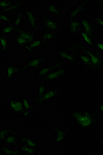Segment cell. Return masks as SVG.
I'll list each match as a JSON object with an SVG mask.
<instances>
[{"label": "cell", "instance_id": "obj_1", "mask_svg": "<svg viewBox=\"0 0 103 155\" xmlns=\"http://www.w3.org/2000/svg\"><path fill=\"white\" fill-rule=\"evenodd\" d=\"M73 116L78 123L82 127H89L93 123L94 119L91 114L76 112L73 113Z\"/></svg>", "mask_w": 103, "mask_h": 155}, {"label": "cell", "instance_id": "obj_2", "mask_svg": "<svg viewBox=\"0 0 103 155\" xmlns=\"http://www.w3.org/2000/svg\"><path fill=\"white\" fill-rule=\"evenodd\" d=\"M73 48L76 49L83 51L85 54H88L91 58V62H92L94 67L97 68L99 69L102 68V59L99 54H94V52H92L91 51L83 47L75 46Z\"/></svg>", "mask_w": 103, "mask_h": 155}, {"label": "cell", "instance_id": "obj_3", "mask_svg": "<svg viewBox=\"0 0 103 155\" xmlns=\"http://www.w3.org/2000/svg\"><path fill=\"white\" fill-rule=\"evenodd\" d=\"M41 21L44 24L45 30H56L58 29V21L50 17L43 16L41 18Z\"/></svg>", "mask_w": 103, "mask_h": 155}, {"label": "cell", "instance_id": "obj_4", "mask_svg": "<svg viewBox=\"0 0 103 155\" xmlns=\"http://www.w3.org/2000/svg\"><path fill=\"white\" fill-rule=\"evenodd\" d=\"M44 57H41L34 58L28 62L24 67L20 70V72L24 71L30 67L35 69H39L40 67L41 63L44 60Z\"/></svg>", "mask_w": 103, "mask_h": 155}, {"label": "cell", "instance_id": "obj_5", "mask_svg": "<svg viewBox=\"0 0 103 155\" xmlns=\"http://www.w3.org/2000/svg\"><path fill=\"white\" fill-rule=\"evenodd\" d=\"M25 17L30 27L35 31L40 32V29L36 22V18L33 12L28 10L26 12Z\"/></svg>", "mask_w": 103, "mask_h": 155}, {"label": "cell", "instance_id": "obj_6", "mask_svg": "<svg viewBox=\"0 0 103 155\" xmlns=\"http://www.w3.org/2000/svg\"><path fill=\"white\" fill-rule=\"evenodd\" d=\"M20 67L18 66H15L13 64H10L7 67L6 77L4 79L5 82H8L12 79L14 75L19 70Z\"/></svg>", "mask_w": 103, "mask_h": 155}, {"label": "cell", "instance_id": "obj_7", "mask_svg": "<svg viewBox=\"0 0 103 155\" xmlns=\"http://www.w3.org/2000/svg\"><path fill=\"white\" fill-rule=\"evenodd\" d=\"M58 94V91L55 90H50L45 93L43 94L39 98L36 99V101L37 104L39 105L43 104L45 101L54 97Z\"/></svg>", "mask_w": 103, "mask_h": 155}, {"label": "cell", "instance_id": "obj_8", "mask_svg": "<svg viewBox=\"0 0 103 155\" xmlns=\"http://www.w3.org/2000/svg\"><path fill=\"white\" fill-rule=\"evenodd\" d=\"M64 63V62L63 61H61L60 63H57L55 65L50 66V67H47L41 69L38 73L36 75V78H40L45 76V75H46L51 71L61 67L63 65Z\"/></svg>", "mask_w": 103, "mask_h": 155}, {"label": "cell", "instance_id": "obj_9", "mask_svg": "<svg viewBox=\"0 0 103 155\" xmlns=\"http://www.w3.org/2000/svg\"><path fill=\"white\" fill-rule=\"evenodd\" d=\"M9 107L19 113H24V109L22 102L16 100H11L9 102Z\"/></svg>", "mask_w": 103, "mask_h": 155}, {"label": "cell", "instance_id": "obj_10", "mask_svg": "<svg viewBox=\"0 0 103 155\" xmlns=\"http://www.w3.org/2000/svg\"><path fill=\"white\" fill-rule=\"evenodd\" d=\"M19 36L27 41L29 44L31 43L34 39V33L26 29H21L19 31Z\"/></svg>", "mask_w": 103, "mask_h": 155}, {"label": "cell", "instance_id": "obj_11", "mask_svg": "<svg viewBox=\"0 0 103 155\" xmlns=\"http://www.w3.org/2000/svg\"><path fill=\"white\" fill-rule=\"evenodd\" d=\"M64 70L62 69L57 70L56 71L50 73L45 75V79L47 80H54L64 74Z\"/></svg>", "mask_w": 103, "mask_h": 155}, {"label": "cell", "instance_id": "obj_12", "mask_svg": "<svg viewBox=\"0 0 103 155\" xmlns=\"http://www.w3.org/2000/svg\"><path fill=\"white\" fill-rule=\"evenodd\" d=\"M56 33L54 32H44L43 33L42 39V46H43L47 41H50L52 39H57Z\"/></svg>", "mask_w": 103, "mask_h": 155}, {"label": "cell", "instance_id": "obj_13", "mask_svg": "<svg viewBox=\"0 0 103 155\" xmlns=\"http://www.w3.org/2000/svg\"><path fill=\"white\" fill-rule=\"evenodd\" d=\"M41 40H37L28 44L27 46H25V48L30 52H33L35 50L40 48L41 47Z\"/></svg>", "mask_w": 103, "mask_h": 155}, {"label": "cell", "instance_id": "obj_14", "mask_svg": "<svg viewBox=\"0 0 103 155\" xmlns=\"http://www.w3.org/2000/svg\"><path fill=\"white\" fill-rule=\"evenodd\" d=\"M69 28L72 34L76 35V33L81 30V26L79 21L76 20L70 23L69 25Z\"/></svg>", "mask_w": 103, "mask_h": 155}, {"label": "cell", "instance_id": "obj_15", "mask_svg": "<svg viewBox=\"0 0 103 155\" xmlns=\"http://www.w3.org/2000/svg\"><path fill=\"white\" fill-rule=\"evenodd\" d=\"M46 9L48 12L56 14L61 18H64V17H66V15L62 14V13L58 10V8L53 5H47L46 7Z\"/></svg>", "mask_w": 103, "mask_h": 155}, {"label": "cell", "instance_id": "obj_16", "mask_svg": "<svg viewBox=\"0 0 103 155\" xmlns=\"http://www.w3.org/2000/svg\"><path fill=\"white\" fill-rule=\"evenodd\" d=\"M82 23L84 26L85 33H86L90 38H92L93 36V30L90 24L86 20H82Z\"/></svg>", "mask_w": 103, "mask_h": 155}, {"label": "cell", "instance_id": "obj_17", "mask_svg": "<svg viewBox=\"0 0 103 155\" xmlns=\"http://www.w3.org/2000/svg\"><path fill=\"white\" fill-rule=\"evenodd\" d=\"M88 1H82L80 3V4L78 5V7L75 9V10H73V12H71L69 15V17L70 18H73L74 17H76L78 13L79 12L83 11L84 9V7L85 6V5L87 3Z\"/></svg>", "mask_w": 103, "mask_h": 155}, {"label": "cell", "instance_id": "obj_18", "mask_svg": "<svg viewBox=\"0 0 103 155\" xmlns=\"http://www.w3.org/2000/svg\"><path fill=\"white\" fill-rule=\"evenodd\" d=\"M21 141L22 143L24 144V145L33 147L35 149H37V143L27 137L24 136L22 137Z\"/></svg>", "mask_w": 103, "mask_h": 155}, {"label": "cell", "instance_id": "obj_19", "mask_svg": "<svg viewBox=\"0 0 103 155\" xmlns=\"http://www.w3.org/2000/svg\"><path fill=\"white\" fill-rule=\"evenodd\" d=\"M14 41L16 44L20 46H25L29 44L28 42L23 38H22L19 34L16 35L14 38Z\"/></svg>", "mask_w": 103, "mask_h": 155}, {"label": "cell", "instance_id": "obj_20", "mask_svg": "<svg viewBox=\"0 0 103 155\" xmlns=\"http://www.w3.org/2000/svg\"><path fill=\"white\" fill-rule=\"evenodd\" d=\"M59 54L61 57L67 59L70 62H73V63H76L77 62L75 55L73 54H68L65 52H59Z\"/></svg>", "mask_w": 103, "mask_h": 155}, {"label": "cell", "instance_id": "obj_21", "mask_svg": "<svg viewBox=\"0 0 103 155\" xmlns=\"http://www.w3.org/2000/svg\"><path fill=\"white\" fill-rule=\"evenodd\" d=\"M22 3V1H19L18 2H17L15 4L13 5L10 6V7H8V8L3 10V12L6 13H8V14L9 12L15 11V10H17L19 8H20V7L21 6Z\"/></svg>", "mask_w": 103, "mask_h": 155}, {"label": "cell", "instance_id": "obj_22", "mask_svg": "<svg viewBox=\"0 0 103 155\" xmlns=\"http://www.w3.org/2000/svg\"><path fill=\"white\" fill-rule=\"evenodd\" d=\"M21 28L13 27V26H8L5 28L2 31V33L3 34H8L13 31H19L21 30Z\"/></svg>", "mask_w": 103, "mask_h": 155}, {"label": "cell", "instance_id": "obj_23", "mask_svg": "<svg viewBox=\"0 0 103 155\" xmlns=\"http://www.w3.org/2000/svg\"><path fill=\"white\" fill-rule=\"evenodd\" d=\"M55 129L57 132L56 137H55V142H58L61 141L65 137L66 135L63 131L58 129V128H55Z\"/></svg>", "mask_w": 103, "mask_h": 155}, {"label": "cell", "instance_id": "obj_24", "mask_svg": "<svg viewBox=\"0 0 103 155\" xmlns=\"http://www.w3.org/2000/svg\"><path fill=\"white\" fill-rule=\"evenodd\" d=\"M79 57L82 62L84 63L85 65L89 66L91 68L94 67V66L92 64L91 58L90 57L83 55H80Z\"/></svg>", "mask_w": 103, "mask_h": 155}, {"label": "cell", "instance_id": "obj_25", "mask_svg": "<svg viewBox=\"0 0 103 155\" xmlns=\"http://www.w3.org/2000/svg\"><path fill=\"white\" fill-rule=\"evenodd\" d=\"M0 44L3 52H6L7 50V41L5 36L2 35L0 37Z\"/></svg>", "mask_w": 103, "mask_h": 155}, {"label": "cell", "instance_id": "obj_26", "mask_svg": "<svg viewBox=\"0 0 103 155\" xmlns=\"http://www.w3.org/2000/svg\"><path fill=\"white\" fill-rule=\"evenodd\" d=\"M2 150L5 155H17L20 154L21 152L18 150H12L7 149L6 147H3L2 148Z\"/></svg>", "mask_w": 103, "mask_h": 155}, {"label": "cell", "instance_id": "obj_27", "mask_svg": "<svg viewBox=\"0 0 103 155\" xmlns=\"http://www.w3.org/2000/svg\"><path fill=\"white\" fill-rule=\"evenodd\" d=\"M0 19L3 22L8 24L9 26H12L13 24V20L12 18H10L9 16L7 15L1 14L0 15Z\"/></svg>", "mask_w": 103, "mask_h": 155}, {"label": "cell", "instance_id": "obj_28", "mask_svg": "<svg viewBox=\"0 0 103 155\" xmlns=\"http://www.w3.org/2000/svg\"><path fill=\"white\" fill-rule=\"evenodd\" d=\"M21 149L23 152L27 153L28 154H33L36 152V149L27 146V145H24V146H22L21 147Z\"/></svg>", "mask_w": 103, "mask_h": 155}, {"label": "cell", "instance_id": "obj_29", "mask_svg": "<svg viewBox=\"0 0 103 155\" xmlns=\"http://www.w3.org/2000/svg\"><path fill=\"white\" fill-rule=\"evenodd\" d=\"M17 137L15 135H10L7 137L5 139V143L9 145H12L16 143L17 142Z\"/></svg>", "mask_w": 103, "mask_h": 155}, {"label": "cell", "instance_id": "obj_30", "mask_svg": "<svg viewBox=\"0 0 103 155\" xmlns=\"http://www.w3.org/2000/svg\"><path fill=\"white\" fill-rule=\"evenodd\" d=\"M13 5L12 1H9V0H3L1 2L0 7H1V8L4 10L10 7Z\"/></svg>", "mask_w": 103, "mask_h": 155}, {"label": "cell", "instance_id": "obj_31", "mask_svg": "<svg viewBox=\"0 0 103 155\" xmlns=\"http://www.w3.org/2000/svg\"><path fill=\"white\" fill-rule=\"evenodd\" d=\"M22 18V13L21 12L19 13L16 18L15 23H14L15 27L21 28Z\"/></svg>", "mask_w": 103, "mask_h": 155}, {"label": "cell", "instance_id": "obj_32", "mask_svg": "<svg viewBox=\"0 0 103 155\" xmlns=\"http://www.w3.org/2000/svg\"><path fill=\"white\" fill-rule=\"evenodd\" d=\"M9 130L7 128H4L1 130L0 134V140L1 141H3L7 137V134L9 133Z\"/></svg>", "mask_w": 103, "mask_h": 155}, {"label": "cell", "instance_id": "obj_33", "mask_svg": "<svg viewBox=\"0 0 103 155\" xmlns=\"http://www.w3.org/2000/svg\"><path fill=\"white\" fill-rule=\"evenodd\" d=\"M22 101L23 104V106L25 109L26 110V111L28 112L30 110V106L29 105L28 100L26 97H24L22 99Z\"/></svg>", "mask_w": 103, "mask_h": 155}, {"label": "cell", "instance_id": "obj_34", "mask_svg": "<svg viewBox=\"0 0 103 155\" xmlns=\"http://www.w3.org/2000/svg\"><path fill=\"white\" fill-rule=\"evenodd\" d=\"M81 35L83 36V37L85 41L89 45H90L91 46L94 47L91 38L86 33H85V32H82L81 33Z\"/></svg>", "mask_w": 103, "mask_h": 155}, {"label": "cell", "instance_id": "obj_35", "mask_svg": "<svg viewBox=\"0 0 103 155\" xmlns=\"http://www.w3.org/2000/svg\"><path fill=\"white\" fill-rule=\"evenodd\" d=\"M45 88L44 86L43 85H40L38 87V96L37 99L39 98L43 94V93L45 91Z\"/></svg>", "mask_w": 103, "mask_h": 155}, {"label": "cell", "instance_id": "obj_36", "mask_svg": "<svg viewBox=\"0 0 103 155\" xmlns=\"http://www.w3.org/2000/svg\"><path fill=\"white\" fill-rule=\"evenodd\" d=\"M95 21H97V22H99V23H100L101 24V25H102V27H103V21H102V19H101V18H96V19H95Z\"/></svg>", "mask_w": 103, "mask_h": 155}, {"label": "cell", "instance_id": "obj_37", "mask_svg": "<svg viewBox=\"0 0 103 155\" xmlns=\"http://www.w3.org/2000/svg\"><path fill=\"white\" fill-rule=\"evenodd\" d=\"M97 46L98 48H100V49L103 50V44L98 43V44H97Z\"/></svg>", "mask_w": 103, "mask_h": 155}, {"label": "cell", "instance_id": "obj_38", "mask_svg": "<svg viewBox=\"0 0 103 155\" xmlns=\"http://www.w3.org/2000/svg\"><path fill=\"white\" fill-rule=\"evenodd\" d=\"M100 108L102 110V111L103 112V105H100Z\"/></svg>", "mask_w": 103, "mask_h": 155}]
</instances>
